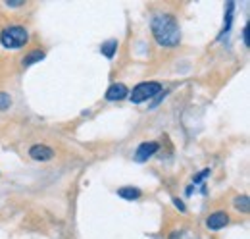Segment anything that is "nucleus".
<instances>
[{
  "instance_id": "nucleus-3",
  "label": "nucleus",
  "mask_w": 250,
  "mask_h": 239,
  "mask_svg": "<svg viewBox=\"0 0 250 239\" xmlns=\"http://www.w3.org/2000/svg\"><path fill=\"white\" fill-rule=\"evenodd\" d=\"M160 91H162V85L156 83V81H146V83H141V85H137L133 93H131V100L135 102V104H139V102H145V100H148V98H152L154 95H160Z\"/></svg>"
},
{
  "instance_id": "nucleus-10",
  "label": "nucleus",
  "mask_w": 250,
  "mask_h": 239,
  "mask_svg": "<svg viewBox=\"0 0 250 239\" xmlns=\"http://www.w3.org/2000/svg\"><path fill=\"white\" fill-rule=\"evenodd\" d=\"M44 58V54L41 52V50H35V52H31L29 56H25L23 58V66H31L33 62H37V60H42Z\"/></svg>"
},
{
  "instance_id": "nucleus-13",
  "label": "nucleus",
  "mask_w": 250,
  "mask_h": 239,
  "mask_svg": "<svg viewBox=\"0 0 250 239\" xmlns=\"http://www.w3.org/2000/svg\"><path fill=\"white\" fill-rule=\"evenodd\" d=\"M243 37H245V45L249 47V25L245 27V33H243Z\"/></svg>"
},
{
  "instance_id": "nucleus-12",
  "label": "nucleus",
  "mask_w": 250,
  "mask_h": 239,
  "mask_svg": "<svg viewBox=\"0 0 250 239\" xmlns=\"http://www.w3.org/2000/svg\"><path fill=\"white\" fill-rule=\"evenodd\" d=\"M10 104H12V100H10V95H6V93H0V110H6V108H10Z\"/></svg>"
},
{
  "instance_id": "nucleus-9",
  "label": "nucleus",
  "mask_w": 250,
  "mask_h": 239,
  "mask_svg": "<svg viewBox=\"0 0 250 239\" xmlns=\"http://www.w3.org/2000/svg\"><path fill=\"white\" fill-rule=\"evenodd\" d=\"M116 48H118V41H108V43H104L102 45V54L104 56H108V58H112L114 54H116Z\"/></svg>"
},
{
  "instance_id": "nucleus-4",
  "label": "nucleus",
  "mask_w": 250,
  "mask_h": 239,
  "mask_svg": "<svg viewBox=\"0 0 250 239\" xmlns=\"http://www.w3.org/2000/svg\"><path fill=\"white\" fill-rule=\"evenodd\" d=\"M206 224H208L210 230H221L229 224V214L227 212H214V214L208 216Z\"/></svg>"
},
{
  "instance_id": "nucleus-8",
  "label": "nucleus",
  "mask_w": 250,
  "mask_h": 239,
  "mask_svg": "<svg viewBox=\"0 0 250 239\" xmlns=\"http://www.w3.org/2000/svg\"><path fill=\"white\" fill-rule=\"evenodd\" d=\"M118 195H120L122 199H129V201H133V199H139V197H141V191H139L137 187H124V189H120V191H118Z\"/></svg>"
},
{
  "instance_id": "nucleus-6",
  "label": "nucleus",
  "mask_w": 250,
  "mask_h": 239,
  "mask_svg": "<svg viewBox=\"0 0 250 239\" xmlns=\"http://www.w3.org/2000/svg\"><path fill=\"white\" fill-rule=\"evenodd\" d=\"M127 95H129V91H127L124 83H114L110 89L106 91V98L108 100H122Z\"/></svg>"
},
{
  "instance_id": "nucleus-14",
  "label": "nucleus",
  "mask_w": 250,
  "mask_h": 239,
  "mask_svg": "<svg viewBox=\"0 0 250 239\" xmlns=\"http://www.w3.org/2000/svg\"><path fill=\"white\" fill-rule=\"evenodd\" d=\"M173 203H175V207H177V209H179V210H185V205H183V203H181L179 199H175Z\"/></svg>"
},
{
  "instance_id": "nucleus-1",
  "label": "nucleus",
  "mask_w": 250,
  "mask_h": 239,
  "mask_svg": "<svg viewBox=\"0 0 250 239\" xmlns=\"http://www.w3.org/2000/svg\"><path fill=\"white\" fill-rule=\"evenodd\" d=\"M152 33H154L158 43L167 48L179 45V39H181L179 25H177L175 18L169 14H160L152 20Z\"/></svg>"
},
{
  "instance_id": "nucleus-5",
  "label": "nucleus",
  "mask_w": 250,
  "mask_h": 239,
  "mask_svg": "<svg viewBox=\"0 0 250 239\" xmlns=\"http://www.w3.org/2000/svg\"><path fill=\"white\" fill-rule=\"evenodd\" d=\"M158 149H160V147H158V143H143V145L137 149L135 158H137L139 162H145V160H146V158H150Z\"/></svg>"
},
{
  "instance_id": "nucleus-7",
  "label": "nucleus",
  "mask_w": 250,
  "mask_h": 239,
  "mask_svg": "<svg viewBox=\"0 0 250 239\" xmlns=\"http://www.w3.org/2000/svg\"><path fill=\"white\" fill-rule=\"evenodd\" d=\"M29 154H31L35 160H50L54 156V150L44 147V145H35V147H31Z\"/></svg>"
},
{
  "instance_id": "nucleus-2",
  "label": "nucleus",
  "mask_w": 250,
  "mask_h": 239,
  "mask_svg": "<svg viewBox=\"0 0 250 239\" xmlns=\"http://www.w3.org/2000/svg\"><path fill=\"white\" fill-rule=\"evenodd\" d=\"M27 41H29V33L25 31V27H20V25L6 27L0 33V43L6 48H21Z\"/></svg>"
},
{
  "instance_id": "nucleus-11",
  "label": "nucleus",
  "mask_w": 250,
  "mask_h": 239,
  "mask_svg": "<svg viewBox=\"0 0 250 239\" xmlns=\"http://www.w3.org/2000/svg\"><path fill=\"white\" fill-rule=\"evenodd\" d=\"M235 207L243 212H249V197H237L235 199Z\"/></svg>"
}]
</instances>
